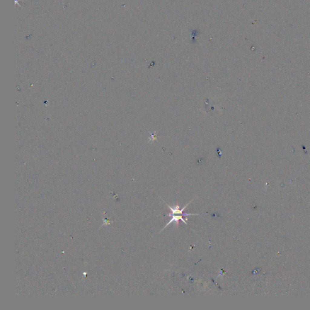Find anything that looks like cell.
Wrapping results in <instances>:
<instances>
[{
    "label": "cell",
    "mask_w": 310,
    "mask_h": 310,
    "mask_svg": "<svg viewBox=\"0 0 310 310\" xmlns=\"http://www.w3.org/2000/svg\"><path fill=\"white\" fill-rule=\"evenodd\" d=\"M189 203H188L186 205H185L182 209H180L179 205H176L174 207H171L170 206H169L168 205V206H169L171 213L170 214H183L185 216H191V215H199L198 214H191V213H186V214H183L182 213L183 211L185 209V208L186 207V206L188 205Z\"/></svg>",
    "instance_id": "obj_1"
}]
</instances>
